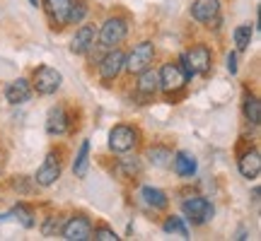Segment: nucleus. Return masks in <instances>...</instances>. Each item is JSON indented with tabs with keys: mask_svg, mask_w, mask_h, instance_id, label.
<instances>
[{
	"mask_svg": "<svg viewBox=\"0 0 261 241\" xmlns=\"http://www.w3.org/2000/svg\"><path fill=\"white\" fill-rule=\"evenodd\" d=\"M63 84V75L58 73L56 68H48V65H41L34 70V77H32V89H37L39 94H56Z\"/></svg>",
	"mask_w": 261,
	"mask_h": 241,
	"instance_id": "obj_1",
	"label": "nucleus"
},
{
	"mask_svg": "<svg viewBox=\"0 0 261 241\" xmlns=\"http://www.w3.org/2000/svg\"><path fill=\"white\" fill-rule=\"evenodd\" d=\"M136 145H138V130L136 128L119 123V126H114V128L109 130V149H112V152L126 155V152H130Z\"/></svg>",
	"mask_w": 261,
	"mask_h": 241,
	"instance_id": "obj_2",
	"label": "nucleus"
},
{
	"mask_svg": "<svg viewBox=\"0 0 261 241\" xmlns=\"http://www.w3.org/2000/svg\"><path fill=\"white\" fill-rule=\"evenodd\" d=\"M126 34H128V24H126V19L109 17L102 24V29H99V34H97V37H99V44L109 51V48L119 46L123 39H126Z\"/></svg>",
	"mask_w": 261,
	"mask_h": 241,
	"instance_id": "obj_3",
	"label": "nucleus"
},
{
	"mask_svg": "<svg viewBox=\"0 0 261 241\" xmlns=\"http://www.w3.org/2000/svg\"><path fill=\"white\" fill-rule=\"evenodd\" d=\"M152 58H155V46H152L150 41H140L138 46H133V51L126 56L123 68H126L130 75H138V73H143L145 68L152 65Z\"/></svg>",
	"mask_w": 261,
	"mask_h": 241,
	"instance_id": "obj_4",
	"label": "nucleus"
},
{
	"mask_svg": "<svg viewBox=\"0 0 261 241\" xmlns=\"http://www.w3.org/2000/svg\"><path fill=\"white\" fill-rule=\"evenodd\" d=\"M61 236L68 241H90L92 239V222L85 215H73L61 227Z\"/></svg>",
	"mask_w": 261,
	"mask_h": 241,
	"instance_id": "obj_5",
	"label": "nucleus"
},
{
	"mask_svg": "<svg viewBox=\"0 0 261 241\" xmlns=\"http://www.w3.org/2000/svg\"><path fill=\"white\" fill-rule=\"evenodd\" d=\"M181 210H184V217L191 220L194 224H205L215 213L213 205L208 203L205 198H201V195H194V198L184 200V203H181Z\"/></svg>",
	"mask_w": 261,
	"mask_h": 241,
	"instance_id": "obj_6",
	"label": "nucleus"
},
{
	"mask_svg": "<svg viewBox=\"0 0 261 241\" xmlns=\"http://www.w3.org/2000/svg\"><path fill=\"white\" fill-rule=\"evenodd\" d=\"M123 63H126V53L123 51H119V48H109L107 53L102 56V61H99V75H102L104 82H112V80H116L119 77V73L123 70Z\"/></svg>",
	"mask_w": 261,
	"mask_h": 241,
	"instance_id": "obj_7",
	"label": "nucleus"
},
{
	"mask_svg": "<svg viewBox=\"0 0 261 241\" xmlns=\"http://www.w3.org/2000/svg\"><path fill=\"white\" fill-rule=\"evenodd\" d=\"M61 178V159H58V152H48L46 159H44V164L37 169V174H34V181L39 186H54Z\"/></svg>",
	"mask_w": 261,
	"mask_h": 241,
	"instance_id": "obj_8",
	"label": "nucleus"
},
{
	"mask_svg": "<svg viewBox=\"0 0 261 241\" xmlns=\"http://www.w3.org/2000/svg\"><path fill=\"white\" fill-rule=\"evenodd\" d=\"M160 89L165 94H172V92H179L184 84H187V77L181 73V68L174 63H167L162 65V70H160Z\"/></svg>",
	"mask_w": 261,
	"mask_h": 241,
	"instance_id": "obj_9",
	"label": "nucleus"
},
{
	"mask_svg": "<svg viewBox=\"0 0 261 241\" xmlns=\"http://www.w3.org/2000/svg\"><path fill=\"white\" fill-rule=\"evenodd\" d=\"M187 58L189 68H191V73L194 75H208L211 73V63H213V53H211V48L203 46V44H198L194 46L189 53H184Z\"/></svg>",
	"mask_w": 261,
	"mask_h": 241,
	"instance_id": "obj_10",
	"label": "nucleus"
},
{
	"mask_svg": "<svg viewBox=\"0 0 261 241\" xmlns=\"http://www.w3.org/2000/svg\"><path fill=\"white\" fill-rule=\"evenodd\" d=\"M191 17L201 24H208V22H215L218 27V15H220V0H194L191 3Z\"/></svg>",
	"mask_w": 261,
	"mask_h": 241,
	"instance_id": "obj_11",
	"label": "nucleus"
},
{
	"mask_svg": "<svg viewBox=\"0 0 261 241\" xmlns=\"http://www.w3.org/2000/svg\"><path fill=\"white\" fill-rule=\"evenodd\" d=\"M94 41H97V29L92 24H83V27L75 32L73 41H70V51H73L75 56H85L87 48L92 46Z\"/></svg>",
	"mask_w": 261,
	"mask_h": 241,
	"instance_id": "obj_12",
	"label": "nucleus"
},
{
	"mask_svg": "<svg viewBox=\"0 0 261 241\" xmlns=\"http://www.w3.org/2000/svg\"><path fill=\"white\" fill-rule=\"evenodd\" d=\"M136 92L145 99H152L160 92V75L155 70L145 68L143 73H138V82H136Z\"/></svg>",
	"mask_w": 261,
	"mask_h": 241,
	"instance_id": "obj_13",
	"label": "nucleus"
},
{
	"mask_svg": "<svg viewBox=\"0 0 261 241\" xmlns=\"http://www.w3.org/2000/svg\"><path fill=\"white\" fill-rule=\"evenodd\" d=\"M73 0H44L48 19L54 22V27H65L68 24V12H70Z\"/></svg>",
	"mask_w": 261,
	"mask_h": 241,
	"instance_id": "obj_14",
	"label": "nucleus"
},
{
	"mask_svg": "<svg viewBox=\"0 0 261 241\" xmlns=\"http://www.w3.org/2000/svg\"><path fill=\"white\" fill-rule=\"evenodd\" d=\"M29 97H32V82L24 80V77L12 80V82L5 87V99H8L10 104H24V102H29Z\"/></svg>",
	"mask_w": 261,
	"mask_h": 241,
	"instance_id": "obj_15",
	"label": "nucleus"
},
{
	"mask_svg": "<svg viewBox=\"0 0 261 241\" xmlns=\"http://www.w3.org/2000/svg\"><path fill=\"white\" fill-rule=\"evenodd\" d=\"M237 167H240V174H242L244 178L254 181V178L259 176V171H261V155H259V149L252 147L249 152H244L242 157H240V162H237Z\"/></svg>",
	"mask_w": 261,
	"mask_h": 241,
	"instance_id": "obj_16",
	"label": "nucleus"
},
{
	"mask_svg": "<svg viewBox=\"0 0 261 241\" xmlns=\"http://www.w3.org/2000/svg\"><path fill=\"white\" fill-rule=\"evenodd\" d=\"M169 167L177 171V176H181V178H189V176H194L196 174V159H194V155L191 152H187V149H179V152H174L172 155V164Z\"/></svg>",
	"mask_w": 261,
	"mask_h": 241,
	"instance_id": "obj_17",
	"label": "nucleus"
},
{
	"mask_svg": "<svg viewBox=\"0 0 261 241\" xmlns=\"http://www.w3.org/2000/svg\"><path fill=\"white\" fill-rule=\"evenodd\" d=\"M68 130V113L63 106H54L46 116V133L48 135H63Z\"/></svg>",
	"mask_w": 261,
	"mask_h": 241,
	"instance_id": "obj_18",
	"label": "nucleus"
},
{
	"mask_svg": "<svg viewBox=\"0 0 261 241\" xmlns=\"http://www.w3.org/2000/svg\"><path fill=\"white\" fill-rule=\"evenodd\" d=\"M145 159H148L152 167L165 169L172 164V149L165 147V145H152V147H148V152H145Z\"/></svg>",
	"mask_w": 261,
	"mask_h": 241,
	"instance_id": "obj_19",
	"label": "nucleus"
},
{
	"mask_svg": "<svg viewBox=\"0 0 261 241\" xmlns=\"http://www.w3.org/2000/svg\"><path fill=\"white\" fill-rule=\"evenodd\" d=\"M140 195H143V200H145L152 210H165V207L169 205L167 193H165V191H160V188H152V186H143Z\"/></svg>",
	"mask_w": 261,
	"mask_h": 241,
	"instance_id": "obj_20",
	"label": "nucleus"
},
{
	"mask_svg": "<svg viewBox=\"0 0 261 241\" xmlns=\"http://www.w3.org/2000/svg\"><path fill=\"white\" fill-rule=\"evenodd\" d=\"M87 169H90V140H83V145H80V149H77V155L73 159V174L77 178H85Z\"/></svg>",
	"mask_w": 261,
	"mask_h": 241,
	"instance_id": "obj_21",
	"label": "nucleus"
},
{
	"mask_svg": "<svg viewBox=\"0 0 261 241\" xmlns=\"http://www.w3.org/2000/svg\"><path fill=\"white\" fill-rule=\"evenodd\" d=\"M12 215L19 220V224L24 227V229H32L34 224H37V215H34V210L29 207V205L24 203H17L15 207H12Z\"/></svg>",
	"mask_w": 261,
	"mask_h": 241,
	"instance_id": "obj_22",
	"label": "nucleus"
},
{
	"mask_svg": "<svg viewBox=\"0 0 261 241\" xmlns=\"http://www.w3.org/2000/svg\"><path fill=\"white\" fill-rule=\"evenodd\" d=\"M252 34L254 29L252 24H240V27L234 29V46H237V51H247L249 48V44H252Z\"/></svg>",
	"mask_w": 261,
	"mask_h": 241,
	"instance_id": "obj_23",
	"label": "nucleus"
},
{
	"mask_svg": "<svg viewBox=\"0 0 261 241\" xmlns=\"http://www.w3.org/2000/svg\"><path fill=\"white\" fill-rule=\"evenodd\" d=\"M162 229L167 234H177L181 239H189V227L184 224V217H167L165 224H162Z\"/></svg>",
	"mask_w": 261,
	"mask_h": 241,
	"instance_id": "obj_24",
	"label": "nucleus"
},
{
	"mask_svg": "<svg viewBox=\"0 0 261 241\" xmlns=\"http://www.w3.org/2000/svg\"><path fill=\"white\" fill-rule=\"evenodd\" d=\"M244 116H247V120L252 123V126H259L261 120V102L256 99V97H247V102H244Z\"/></svg>",
	"mask_w": 261,
	"mask_h": 241,
	"instance_id": "obj_25",
	"label": "nucleus"
},
{
	"mask_svg": "<svg viewBox=\"0 0 261 241\" xmlns=\"http://www.w3.org/2000/svg\"><path fill=\"white\" fill-rule=\"evenodd\" d=\"M87 15V5L83 0H73L70 3V12H68V24H80Z\"/></svg>",
	"mask_w": 261,
	"mask_h": 241,
	"instance_id": "obj_26",
	"label": "nucleus"
},
{
	"mask_svg": "<svg viewBox=\"0 0 261 241\" xmlns=\"http://www.w3.org/2000/svg\"><path fill=\"white\" fill-rule=\"evenodd\" d=\"M119 171H121L126 178L138 176V174H140V162H138V159H121V164H119Z\"/></svg>",
	"mask_w": 261,
	"mask_h": 241,
	"instance_id": "obj_27",
	"label": "nucleus"
},
{
	"mask_svg": "<svg viewBox=\"0 0 261 241\" xmlns=\"http://www.w3.org/2000/svg\"><path fill=\"white\" fill-rule=\"evenodd\" d=\"M63 227V220H58V217H48L46 222H44V227H41V234L44 236H54V232H58Z\"/></svg>",
	"mask_w": 261,
	"mask_h": 241,
	"instance_id": "obj_28",
	"label": "nucleus"
},
{
	"mask_svg": "<svg viewBox=\"0 0 261 241\" xmlns=\"http://www.w3.org/2000/svg\"><path fill=\"white\" fill-rule=\"evenodd\" d=\"M92 239H99V241H116L119 236H116V232H114V229H109V227H97V229H92Z\"/></svg>",
	"mask_w": 261,
	"mask_h": 241,
	"instance_id": "obj_29",
	"label": "nucleus"
},
{
	"mask_svg": "<svg viewBox=\"0 0 261 241\" xmlns=\"http://www.w3.org/2000/svg\"><path fill=\"white\" fill-rule=\"evenodd\" d=\"M225 65H227V70H230V75L237 73V53H227V58H225Z\"/></svg>",
	"mask_w": 261,
	"mask_h": 241,
	"instance_id": "obj_30",
	"label": "nucleus"
},
{
	"mask_svg": "<svg viewBox=\"0 0 261 241\" xmlns=\"http://www.w3.org/2000/svg\"><path fill=\"white\" fill-rule=\"evenodd\" d=\"M32 3V8H39V0H29Z\"/></svg>",
	"mask_w": 261,
	"mask_h": 241,
	"instance_id": "obj_31",
	"label": "nucleus"
},
{
	"mask_svg": "<svg viewBox=\"0 0 261 241\" xmlns=\"http://www.w3.org/2000/svg\"><path fill=\"white\" fill-rule=\"evenodd\" d=\"M0 162H3V149H0Z\"/></svg>",
	"mask_w": 261,
	"mask_h": 241,
	"instance_id": "obj_32",
	"label": "nucleus"
}]
</instances>
